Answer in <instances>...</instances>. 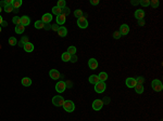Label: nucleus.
<instances>
[{
  "label": "nucleus",
  "instance_id": "nucleus-1",
  "mask_svg": "<svg viewBox=\"0 0 163 121\" xmlns=\"http://www.w3.org/2000/svg\"><path fill=\"white\" fill-rule=\"evenodd\" d=\"M151 87H152V90L156 91V92H160V91H162V89H163L162 82L160 80H158V79L152 80V82H151Z\"/></svg>",
  "mask_w": 163,
  "mask_h": 121
},
{
  "label": "nucleus",
  "instance_id": "nucleus-2",
  "mask_svg": "<svg viewBox=\"0 0 163 121\" xmlns=\"http://www.w3.org/2000/svg\"><path fill=\"white\" fill-rule=\"evenodd\" d=\"M63 108L66 113H73L74 109H75V105H74V103L72 101H64Z\"/></svg>",
  "mask_w": 163,
  "mask_h": 121
},
{
  "label": "nucleus",
  "instance_id": "nucleus-3",
  "mask_svg": "<svg viewBox=\"0 0 163 121\" xmlns=\"http://www.w3.org/2000/svg\"><path fill=\"white\" fill-rule=\"evenodd\" d=\"M52 104L57 107H60V106H63L64 104V98L61 95H55L52 97Z\"/></svg>",
  "mask_w": 163,
  "mask_h": 121
},
{
  "label": "nucleus",
  "instance_id": "nucleus-4",
  "mask_svg": "<svg viewBox=\"0 0 163 121\" xmlns=\"http://www.w3.org/2000/svg\"><path fill=\"white\" fill-rule=\"evenodd\" d=\"M77 25L79 28L84 29V28H87L88 27V21L85 16H81L79 19H77Z\"/></svg>",
  "mask_w": 163,
  "mask_h": 121
},
{
  "label": "nucleus",
  "instance_id": "nucleus-5",
  "mask_svg": "<svg viewBox=\"0 0 163 121\" xmlns=\"http://www.w3.org/2000/svg\"><path fill=\"white\" fill-rule=\"evenodd\" d=\"M106 88H107V85L105 82H98L97 84H95V91H96L97 93H102V92H105V90H106Z\"/></svg>",
  "mask_w": 163,
  "mask_h": 121
},
{
  "label": "nucleus",
  "instance_id": "nucleus-6",
  "mask_svg": "<svg viewBox=\"0 0 163 121\" xmlns=\"http://www.w3.org/2000/svg\"><path fill=\"white\" fill-rule=\"evenodd\" d=\"M65 89H66V85H65L64 81H59L57 84H55V91L58 93H63Z\"/></svg>",
  "mask_w": 163,
  "mask_h": 121
},
{
  "label": "nucleus",
  "instance_id": "nucleus-7",
  "mask_svg": "<svg viewBox=\"0 0 163 121\" xmlns=\"http://www.w3.org/2000/svg\"><path fill=\"white\" fill-rule=\"evenodd\" d=\"M103 107V102L101 99H95L93 102V108L94 110H100Z\"/></svg>",
  "mask_w": 163,
  "mask_h": 121
},
{
  "label": "nucleus",
  "instance_id": "nucleus-8",
  "mask_svg": "<svg viewBox=\"0 0 163 121\" xmlns=\"http://www.w3.org/2000/svg\"><path fill=\"white\" fill-rule=\"evenodd\" d=\"M118 31H120L121 36H126V35L129 32V26L127 25V24H122Z\"/></svg>",
  "mask_w": 163,
  "mask_h": 121
},
{
  "label": "nucleus",
  "instance_id": "nucleus-9",
  "mask_svg": "<svg viewBox=\"0 0 163 121\" xmlns=\"http://www.w3.org/2000/svg\"><path fill=\"white\" fill-rule=\"evenodd\" d=\"M49 76L52 80H58V79L60 78V73H59V70H57V69H51L49 72Z\"/></svg>",
  "mask_w": 163,
  "mask_h": 121
},
{
  "label": "nucleus",
  "instance_id": "nucleus-10",
  "mask_svg": "<svg viewBox=\"0 0 163 121\" xmlns=\"http://www.w3.org/2000/svg\"><path fill=\"white\" fill-rule=\"evenodd\" d=\"M125 83H126V87H128V88H135V85L137 84V82H136L135 78H127Z\"/></svg>",
  "mask_w": 163,
  "mask_h": 121
},
{
  "label": "nucleus",
  "instance_id": "nucleus-11",
  "mask_svg": "<svg viewBox=\"0 0 163 121\" xmlns=\"http://www.w3.org/2000/svg\"><path fill=\"white\" fill-rule=\"evenodd\" d=\"M88 66H89L90 69H97L98 67V61L96 58H90L89 61H88Z\"/></svg>",
  "mask_w": 163,
  "mask_h": 121
},
{
  "label": "nucleus",
  "instance_id": "nucleus-12",
  "mask_svg": "<svg viewBox=\"0 0 163 121\" xmlns=\"http://www.w3.org/2000/svg\"><path fill=\"white\" fill-rule=\"evenodd\" d=\"M41 21L44 22V24H49L50 22L52 21V15L50 13H46L43 15V19H41Z\"/></svg>",
  "mask_w": 163,
  "mask_h": 121
},
{
  "label": "nucleus",
  "instance_id": "nucleus-13",
  "mask_svg": "<svg viewBox=\"0 0 163 121\" xmlns=\"http://www.w3.org/2000/svg\"><path fill=\"white\" fill-rule=\"evenodd\" d=\"M135 17L137 19L138 21H140V20H144V17H145V12H144V10H136L135 11Z\"/></svg>",
  "mask_w": 163,
  "mask_h": 121
},
{
  "label": "nucleus",
  "instance_id": "nucleus-14",
  "mask_svg": "<svg viewBox=\"0 0 163 121\" xmlns=\"http://www.w3.org/2000/svg\"><path fill=\"white\" fill-rule=\"evenodd\" d=\"M23 49L25 50V52H33L34 51V45L31 42H27V43H25L24 46H23Z\"/></svg>",
  "mask_w": 163,
  "mask_h": 121
},
{
  "label": "nucleus",
  "instance_id": "nucleus-15",
  "mask_svg": "<svg viewBox=\"0 0 163 121\" xmlns=\"http://www.w3.org/2000/svg\"><path fill=\"white\" fill-rule=\"evenodd\" d=\"M29 23H31V20H29V17L27 15H24V16L21 17V24L24 26V27L25 26H28Z\"/></svg>",
  "mask_w": 163,
  "mask_h": 121
},
{
  "label": "nucleus",
  "instance_id": "nucleus-16",
  "mask_svg": "<svg viewBox=\"0 0 163 121\" xmlns=\"http://www.w3.org/2000/svg\"><path fill=\"white\" fill-rule=\"evenodd\" d=\"M58 35L60 37H65L67 35V29L65 27H63V26H60V27H59V30H58Z\"/></svg>",
  "mask_w": 163,
  "mask_h": 121
},
{
  "label": "nucleus",
  "instance_id": "nucleus-17",
  "mask_svg": "<svg viewBox=\"0 0 163 121\" xmlns=\"http://www.w3.org/2000/svg\"><path fill=\"white\" fill-rule=\"evenodd\" d=\"M65 23V15L64 14H60L57 16V24L58 25H63Z\"/></svg>",
  "mask_w": 163,
  "mask_h": 121
},
{
  "label": "nucleus",
  "instance_id": "nucleus-18",
  "mask_svg": "<svg viewBox=\"0 0 163 121\" xmlns=\"http://www.w3.org/2000/svg\"><path fill=\"white\" fill-rule=\"evenodd\" d=\"M22 84L24 85V87H29V85L32 84V79L28 78V77H24V78H22Z\"/></svg>",
  "mask_w": 163,
  "mask_h": 121
},
{
  "label": "nucleus",
  "instance_id": "nucleus-19",
  "mask_svg": "<svg viewBox=\"0 0 163 121\" xmlns=\"http://www.w3.org/2000/svg\"><path fill=\"white\" fill-rule=\"evenodd\" d=\"M89 82L91 84H97L98 82H100V80H99V78H98L97 75H91L89 77Z\"/></svg>",
  "mask_w": 163,
  "mask_h": 121
},
{
  "label": "nucleus",
  "instance_id": "nucleus-20",
  "mask_svg": "<svg viewBox=\"0 0 163 121\" xmlns=\"http://www.w3.org/2000/svg\"><path fill=\"white\" fill-rule=\"evenodd\" d=\"M98 78H99V80L101 81V82H105L107 79H108V73H105V72H102V73H100L99 75H98Z\"/></svg>",
  "mask_w": 163,
  "mask_h": 121
},
{
  "label": "nucleus",
  "instance_id": "nucleus-21",
  "mask_svg": "<svg viewBox=\"0 0 163 121\" xmlns=\"http://www.w3.org/2000/svg\"><path fill=\"white\" fill-rule=\"evenodd\" d=\"M61 58H62V61H63V62H70V60H71V55H70L67 52H64V53H62Z\"/></svg>",
  "mask_w": 163,
  "mask_h": 121
},
{
  "label": "nucleus",
  "instance_id": "nucleus-22",
  "mask_svg": "<svg viewBox=\"0 0 163 121\" xmlns=\"http://www.w3.org/2000/svg\"><path fill=\"white\" fill-rule=\"evenodd\" d=\"M24 30H25V27H24V26H23L22 24L15 26V32H16V34H23V32H24Z\"/></svg>",
  "mask_w": 163,
  "mask_h": 121
},
{
  "label": "nucleus",
  "instance_id": "nucleus-23",
  "mask_svg": "<svg viewBox=\"0 0 163 121\" xmlns=\"http://www.w3.org/2000/svg\"><path fill=\"white\" fill-rule=\"evenodd\" d=\"M134 89H135V91H136V93L141 94V93L144 92V85H143V84H136Z\"/></svg>",
  "mask_w": 163,
  "mask_h": 121
},
{
  "label": "nucleus",
  "instance_id": "nucleus-24",
  "mask_svg": "<svg viewBox=\"0 0 163 121\" xmlns=\"http://www.w3.org/2000/svg\"><path fill=\"white\" fill-rule=\"evenodd\" d=\"M35 28H37V29H41V28H44L45 27V24H44V22L43 21H37V22H35Z\"/></svg>",
  "mask_w": 163,
  "mask_h": 121
},
{
  "label": "nucleus",
  "instance_id": "nucleus-25",
  "mask_svg": "<svg viewBox=\"0 0 163 121\" xmlns=\"http://www.w3.org/2000/svg\"><path fill=\"white\" fill-rule=\"evenodd\" d=\"M52 13L55 14V15H60V14H62V9L58 8V7H53L52 8Z\"/></svg>",
  "mask_w": 163,
  "mask_h": 121
},
{
  "label": "nucleus",
  "instance_id": "nucleus-26",
  "mask_svg": "<svg viewBox=\"0 0 163 121\" xmlns=\"http://www.w3.org/2000/svg\"><path fill=\"white\" fill-rule=\"evenodd\" d=\"M13 8L14 9H19L22 5V0H13Z\"/></svg>",
  "mask_w": 163,
  "mask_h": 121
},
{
  "label": "nucleus",
  "instance_id": "nucleus-27",
  "mask_svg": "<svg viewBox=\"0 0 163 121\" xmlns=\"http://www.w3.org/2000/svg\"><path fill=\"white\" fill-rule=\"evenodd\" d=\"M67 53H69L70 55H75V53H76V48L75 47H69L67 48Z\"/></svg>",
  "mask_w": 163,
  "mask_h": 121
},
{
  "label": "nucleus",
  "instance_id": "nucleus-28",
  "mask_svg": "<svg viewBox=\"0 0 163 121\" xmlns=\"http://www.w3.org/2000/svg\"><path fill=\"white\" fill-rule=\"evenodd\" d=\"M12 22H13V24H15V26H17V25H20L21 24V17H19L17 15H15L12 19Z\"/></svg>",
  "mask_w": 163,
  "mask_h": 121
},
{
  "label": "nucleus",
  "instance_id": "nucleus-29",
  "mask_svg": "<svg viewBox=\"0 0 163 121\" xmlns=\"http://www.w3.org/2000/svg\"><path fill=\"white\" fill-rule=\"evenodd\" d=\"M9 43H10V46H15L16 43H17L16 38H14V37H10V38H9Z\"/></svg>",
  "mask_w": 163,
  "mask_h": 121
},
{
  "label": "nucleus",
  "instance_id": "nucleus-30",
  "mask_svg": "<svg viewBox=\"0 0 163 121\" xmlns=\"http://www.w3.org/2000/svg\"><path fill=\"white\" fill-rule=\"evenodd\" d=\"M3 10H4V12H7V13H11V12H13L14 8H13V5H7Z\"/></svg>",
  "mask_w": 163,
  "mask_h": 121
},
{
  "label": "nucleus",
  "instance_id": "nucleus-31",
  "mask_svg": "<svg viewBox=\"0 0 163 121\" xmlns=\"http://www.w3.org/2000/svg\"><path fill=\"white\" fill-rule=\"evenodd\" d=\"M150 5L152 8L157 9V8L159 7V1H158V0H151V1H150Z\"/></svg>",
  "mask_w": 163,
  "mask_h": 121
},
{
  "label": "nucleus",
  "instance_id": "nucleus-32",
  "mask_svg": "<svg viewBox=\"0 0 163 121\" xmlns=\"http://www.w3.org/2000/svg\"><path fill=\"white\" fill-rule=\"evenodd\" d=\"M74 15H75V17H77V19H79L81 16H83V11L82 10H75L74 11Z\"/></svg>",
  "mask_w": 163,
  "mask_h": 121
},
{
  "label": "nucleus",
  "instance_id": "nucleus-33",
  "mask_svg": "<svg viewBox=\"0 0 163 121\" xmlns=\"http://www.w3.org/2000/svg\"><path fill=\"white\" fill-rule=\"evenodd\" d=\"M139 3L143 7H148V5H150V1L149 0H139Z\"/></svg>",
  "mask_w": 163,
  "mask_h": 121
},
{
  "label": "nucleus",
  "instance_id": "nucleus-34",
  "mask_svg": "<svg viewBox=\"0 0 163 121\" xmlns=\"http://www.w3.org/2000/svg\"><path fill=\"white\" fill-rule=\"evenodd\" d=\"M71 12V10H70V8H67V7H64L63 9H62V14H64L65 16L66 15H69Z\"/></svg>",
  "mask_w": 163,
  "mask_h": 121
},
{
  "label": "nucleus",
  "instance_id": "nucleus-35",
  "mask_svg": "<svg viewBox=\"0 0 163 121\" xmlns=\"http://www.w3.org/2000/svg\"><path fill=\"white\" fill-rule=\"evenodd\" d=\"M57 7L60 8V9H63V8L65 7V0H59Z\"/></svg>",
  "mask_w": 163,
  "mask_h": 121
},
{
  "label": "nucleus",
  "instance_id": "nucleus-36",
  "mask_svg": "<svg viewBox=\"0 0 163 121\" xmlns=\"http://www.w3.org/2000/svg\"><path fill=\"white\" fill-rule=\"evenodd\" d=\"M121 37H122V36H121L120 31H114L113 32V38H114V39H120Z\"/></svg>",
  "mask_w": 163,
  "mask_h": 121
},
{
  "label": "nucleus",
  "instance_id": "nucleus-37",
  "mask_svg": "<svg viewBox=\"0 0 163 121\" xmlns=\"http://www.w3.org/2000/svg\"><path fill=\"white\" fill-rule=\"evenodd\" d=\"M145 81V79L143 78V77H138L137 79H136V82H137V84H143Z\"/></svg>",
  "mask_w": 163,
  "mask_h": 121
},
{
  "label": "nucleus",
  "instance_id": "nucleus-38",
  "mask_svg": "<svg viewBox=\"0 0 163 121\" xmlns=\"http://www.w3.org/2000/svg\"><path fill=\"white\" fill-rule=\"evenodd\" d=\"M70 62H71V63H76V62H77V56H76V54L75 55H71Z\"/></svg>",
  "mask_w": 163,
  "mask_h": 121
},
{
  "label": "nucleus",
  "instance_id": "nucleus-39",
  "mask_svg": "<svg viewBox=\"0 0 163 121\" xmlns=\"http://www.w3.org/2000/svg\"><path fill=\"white\" fill-rule=\"evenodd\" d=\"M21 42H22L23 45H25V43L29 42V41H28V37H22V39H21Z\"/></svg>",
  "mask_w": 163,
  "mask_h": 121
},
{
  "label": "nucleus",
  "instance_id": "nucleus-40",
  "mask_svg": "<svg viewBox=\"0 0 163 121\" xmlns=\"http://www.w3.org/2000/svg\"><path fill=\"white\" fill-rule=\"evenodd\" d=\"M51 29H52V30H54V31H58V30H59V26H58V24L52 25V26H51Z\"/></svg>",
  "mask_w": 163,
  "mask_h": 121
},
{
  "label": "nucleus",
  "instance_id": "nucleus-41",
  "mask_svg": "<svg viewBox=\"0 0 163 121\" xmlns=\"http://www.w3.org/2000/svg\"><path fill=\"white\" fill-rule=\"evenodd\" d=\"M90 3L93 5H97L99 4V0H90Z\"/></svg>",
  "mask_w": 163,
  "mask_h": 121
},
{
  "label": "nucleus",
  "instance_id": "nucleus-42",
  "mask_svg": "<svg viewBox=\"0 0 163 121\" xmlns=\"http://www.w3.org/2000/svg\"><path fill=\"white\" fill-rule=\"evenodd\" d=\"M65 85H66V88H69V89H70V88H72L73 83L71 81H66V82H65Z\"/></svg>",
  "mask_w": 163,
  "mask_h": 121
},
{
  "label": "nucleus",
  "instance_id": "nucleus-43",
  "mask_svg": "<svg viewBox=\"0 0 163 121\" xmlns=\"http://www.w3.org/2000/svg\"><path fill=\"white\" fill-rule=\"evenodd\" d=\"M0 7L3 8V9L7 7V3H5V1H1V2H0Z\"/></svg>",
  "mask_w": 163,
  "mask_h": 121
},
{
  "label": "nucleus",
  "instance_id": "nucleus-44",
  "mask_svg": "<svg viewBox=\"0 0 163 121\" xmlns=\"http://www.w3.org/2000/svg\"><path fill=\"white\" fill-rule=\"evenodd\" d=\"M102 102H103V104H109V102H110V98H105Z\"/></svg>",
  "mask_w": 163,
  "mask_h": 121
},
{
  "label": "nucleus",
  "instance_id": "nucleus-45",
  "mask_svg": "<svg viewBox=\"0 0 163 121\" xmlns=\"http://www.w3.org/2000/svg\"><path fill=\"white\" fill-rule=\"evenodd\" d=\"M138 24L140 25V26H144V25H145V22H144V20H140V21H138Z\"/></svg>",
  "mask_w": 163,
  "mask_h": 121
},
{
  "label": "nucleus",
  "instance_id": "nucleus-46",
  "mask_svg": "<svg viewBox=\"0 0 163 121\" xmlns=\"http://www.w3.org/2000/svg\"><path fill=\"white\" fill-rule=\"evenodd\" d=\"M1 26H2V27H7V26H8V23L5 22V21H3V22H2V24H1Z\"/></svg>",
  "mask_w": 163,
  "mask_h": 121
},
{
  "label": "nucleus",
  "instance_id": "nucleus-47",
  "mask_svg": "<svg viewBox=\"0 0 163 121\" xmlns=\"http://www.w3.org/2000/svg\"><path fill=\"white\" fill-rule=\"evenodd\" d=\"M130 3H132L133 5H136V4L139 3V1H130Z\"/></svg>",
  "mask_w": 163,
  "mask_h": 121
},
{
  "label": "nucleus",
  "instance_id": "nucleus-48",
  "mask_svg": "<svg viewBox=\"0 0 163 121\" xmlns=\"http://www.w3.org/2000/svg\"><path fill=\"white\" fill-rule=\"evenodd\" d=\"M2 22H3V19H2V16L0 15V26H1V24H2Z\"/></svg>",
  "mask_w": 163,
  "mask_h": 121
},
{
  "label": "nucleus",
  "instance_id": "nucleus-49",
  "mask_svg": "<svg viewBox=\"0 0 163 121\" xmlns=\"http://www.w3.org/2000/svg\"><path fill=\"white\" fill-rule=\"evenodd\" d=\"M13 12H14V13H17V12H19V9H14Z\"/></svg>",
  "mask_w": 163,
  "mask_h": 121
},
{
  "label": "nucleus",
  "instance_id": "nucleus-50",
  "mask_svg": "<svg viewBox=\"0 0 163 121\" xmlns=\"http://www.w3.org/2000/svg\"><path fill=\"white\" fill-rule=\"evenodd\" d=\"M19 46H20V47H22V48H23V46H24V45H23V43L20 41V42H19Z\"/></svg>",
  "mask_w": 163,
  "mask_h": 121
},
{
  "label": "nucleus",
  "instance_id": "nucleus-51",
  "mask_svg": "<svg viewBox=\"0 0 163 121\" xmlns=\"http://www.w3.org/2000/svg\"><path fill=\"white\" fill-rule=\"evenodd\" d=\"M1 11H2V8H1V7H0V13H1Z\"/></svg>",
  "mask_w": 163,
  "mask_h": 121
},
{
  "label": "nucleus",
  "instance_id": "nucleus-52",
  "mask_svg": "<svg viewBox=\"0 0 163 121\" xmlns=\"http://www.w3.org/2000/svg\"><path fill=\"white\" fill-rule=\"evenodd\" d=\"M0 32H1V26H0Z\"/></svg>",
  "mask_w": 163,
  "mask_h": 121
}]
</instances>
